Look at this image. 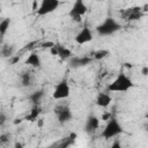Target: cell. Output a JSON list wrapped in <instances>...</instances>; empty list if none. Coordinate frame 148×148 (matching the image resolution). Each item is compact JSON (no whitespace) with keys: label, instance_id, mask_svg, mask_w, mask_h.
I'll list each match as a JSON object with an SVG mask.
<instances>
[{"label":"cell","instance_id":"33","mask_svg":"<svg viewBox=\"0 0 148 148\" xmlns=\"http://www.w3.org/2000/svg\"><path fill=\"white\" fill-rule=\"evenodd\" d=\"M38 125H39V126H42V125H43V119H40V120H39V123H38Z\"/></svg>","mask_w":148,"mask_h":148},{"label":"cell","instance_id":"34","mask_svg":"<svg viewBox=\"0 0 148 148\" xmlns=\"http://www.w3.org/2000/svg\"><path fill=\"white\" fill-rule=\"evenodd\" d=\"M0 148H1V147H0Z\"/></svg>","mask_w":148,"mask_h":148},{"label":"cell","instance_id":"25","mask_svg":"<svg viewBox=\"0 0 148 148\" xmlns=\"http://www.w3.org/2000/svg\"><path fill=\"white\" fill-rule=\"evenodd\" d=\"M20 59H21L20 56H13V57L10 58V64H12V65H15L17 61H20Z\"/></svg>","mask_w":148,"mask_h":148},{"label":"cell","instance_id":"29","mask_svg":"<svg viewBox=\"0 0 148 148\" xmlns=\"http://www.w3.org/2000/svg\"><path fill=\"white\" fill-rule=\"evenodd\" d=\"M111 117H112V116H111V113H105V114H103L102 119H103V120H109Z\"/></svg>","mask_w":148,"mask_h":148},{"label":"cell","instance_id":"2","mask_svg":"<svg viewBox=\"0 0 148 148\" xmlns=\"http://www.w3.org/2000/svg\"><path fill=\"white\" fill-rule=\"evenodd\" d=\"M120 28L121 25L113 17H106L101 24L96 27V31L101 36H109L120 30Z\"/></svg>","mask_w":148,"mask_h":148},{"label":"cell","instance_id":"17","mask_svg":"<svg viewBox=\"0 0 148 148\" xmlns=\"http://www.w3.org/2000/svg\"><path fill=\"white\" fill-rule=\"evenodd\" d=\"M14 51H15V49H14L13 45L5 44V45H2V47L0 50V54L3 58H12L13 54H14Z\"/></svg>","mask_w":148,"mask_h":148},{"label":"cell","instance_id":"32","mask_svg":"<svg viewBox=\"0 0 148 148\" xmlns=\"http://www.w3.org/2000/svg\"><path fill=\"white\" fill-rule=\"evenodd\" d=\"M17 123H21V119H16V120L14 121V124H17Z\"/></svg>","mask_w":148,"mask_h":148},{"label":"cell","instance_id":"9","mask_svg":"<svg viewBox=\"0 0 148 148\" xmlns=\"http://www.w3.org/2000/svg\"><path fill=\"white\" fill-rule=\"evenodd\" d=\"M91 61H92V58L87 57V56L74 57V58H71L69 65H71V67H73V68H79V67H83V66L89 65Z\"/></svg>","mask_w":148,"mask_h":148},{"label":"cell","instance_id":"13","mask_svg":"<svg viewBox=\"0 0 148 148\" xmlns=\"http://www.w3.org/2000/svg\"><path fill=\"white\" fill-rule=\"evenodd\" d=\"M25 64L29 65V66H31V67H39L42 65V61H40L39 56L37 53L32 52V53H30L28 56V58L25 60Z\"/></svg>","mask_w":148,"mask_h":148},{"label":"cell","instance_id":"21","mask_svg":"<svg viewBox=\"0 0 148 148\" xmlns=\"http://www.w3.org/2000/svg\"><path fill=\"white\" fill-rule=\"evenodd\" d=\"M9 141H10V134H8V133H2V134H0V145L8 143Z\"/></svg>","mask_w":148,"mask_h":148},{"label":"cell","instance_id":"27","mask_svg":"<svg viewBox=\"0 0 148 148\" xmlns=\"http://www.w3.org/2000/svg\"><path fill=\"white\" fill-rule=\"evenodd\" d=\"M141 74H142L143 76H147V75H148V66H143V67H142Z\"/></svg>","mask_w":148,"mask_h":148},{"label":"cell","instance_id":"26","mask_svg":"<svg viewBox=\"0 0 148 148\" xmlns=\"http://www.w3.org/2000/svg\"><path fill=\"white\" fill-rule=\"evenodd\" d=\"M110 148H123V146L120 145V142L119 141H114L112 145H111V147Z\"/></svg>","mask_w":148,"mask_h":148},{"label":"cell","instance_id":"6","mask_svg":"<svg viewBox=\"0 0 148 148\" xmlns=\"http://www.w3.org/2000/svg\"><path fill=\"white\" fill-rule=\"evenodd\" d=\"M69 94H71V88H69L67 81L62 80L56 86L53 94H52V97L54 99H65L69 96Z\"/></svg>","mask_w":148,"mask_h":148},{"label":"cell","instance_id":"28","mask_svg":"<svg viewBox=\"0 0 148 148\" xmlns=\"http://www.w3.org/2000/svg\"><path fill=\"white\" fill-rule=\"evenodd\" d=\"M14 148H24V146H23V143H21V142H18V141H16V142L14 143Z\"/></svg>","mask_w":148,"mask_h":148},{"label":"cell","instance_id":"16","mask_svg":"<svg viewBox=\"0 0 148 148\" xmlns=\"http://www.w3.org/2000/svg\"><path fill=\"white\" fill-rule=\"evenodd\" d=\"M43 97H44V90H43V89H39V90L34 91V92L29 96V99L31 101V103H32L34 105H38V104L40 103V101L43 99Z\"/></svg>","mask_w":148,"mask_h":148},{"label":"cell","instance_id":"15","mask_svg":"<svg viewBox=\"0 0 148 148\" xmlns=\"http://www.w3.org/2000/svg\"><path fill=\"white\" fill-rule=\"evenodd\" d=\"M20 79H21V86L22 87H30L32 83V76L31 73L28 71H24L20 74Z\"/></svg>","mask_w":148,"mask_h":148},{"label":"cell","instance_id":"18","mask_svg":"<svg viewBox=\"0 0 148 148\" xmlns=\"http://www.w3.org/2000/svg\"><path fill=\"white\" fill-rule=\"evenodd\" d=\"M40 113H42V108L39 106V104L38 105H34L32 109H31V111H30V113L25 117V119L27 120H30V121H34V120H36L38 118V116Z\"/></svg>","mask_w":148,"mask_h":148},{"label":"cell","instance_id":"31","mask_svg":"<svg viewBox=\"0 0 148 148\" xmlns=\"http://www.w3.org/2000/svg\"><path fill=\"white\" fill-rule=\"evenodd\" d=\"M125 66H126L127 68H131V67H132V65H131V64H125Z\"/></svg>","mask_w":148,"mask_h":148},{"label":"cell","instance_id":"22","mask_svg":"<svg viewBox=\"0 0 148 148\" xmlns=\"http://www.w3.org/2000/svg\"><path fill=\"white\" fill-rule=\"evenodd\" d=\"M7 121V114L5 112H0V126H3Z\"/></svg>","mask_w":148,"mask_h":148},{"label":"cell","instance_id":"8","mask_svg":"<svg viewBox=\"0 0 148 148\" xmlns=\"http://www.w3.org/2000/svg\"><path fill=\"white\" fill-rule=\"evenodd\" d=\"M98 126H99V119H98L96 116L90 114V116L87 118V120H86L84 131H86V133L91 134V133H94V132L98 128Z\"/></svg>","mask_w":148,"mask_h":148},{"label":"cell","instance_id":"11","mask_svg":"<svg viewBox=\"0 0 148 148\" xmlns=\"http://www.w3.org/2000/svg\"><path fill=\"white\" fill-rule=\"evenodd\" d=\"M112 102L111 96L108 92H99L96 97V105L101 106V108H106L110 105V103Z\"/></svg>","mask_w":148,"mask_h":148},{"label":"cell","instance_id":"5","mask_svg":"<svg viewBox=\"0 0 148 148\" xmlns=\"http://www.w3.org/2000/svg\"><path fill=\"white\" fill-rule=\"evenodd\" d=\"M59 5H60L59 0H43L40 2V5L38 6V9L36 10V13L39 16L47 15V14L54 12L59 7Z\"/></svg>","mask_w":148,"mask_h":148},{"label":"cell","instance_id":"3","mask_svg":"<svg viewBox=\"0 0 148 148\" xmlns=\"http://www.w3.org/2000/svg\"><path fill=\"white\" fill-rule=\"evenodd\" d=\"M124 130H123V126L120 125V123L118 121L117 118L114 117H111L106 124V126L104 127V130L102 131V134L101 136H103L104 139H111V138H114L117 135H119L120 133H123Z\"/></svg>","mask_w":148,"mask_h":148},{"label":"cell","instance_id":"24","mask_svg":"<svg viewBox=\"0 0 148 148\" xmlns=\"http://www.w3.org/2000/svg\"><path fill=\"white\" fill-rule=\"evenodd\" d=\"M50 53L52 54V56H58V47H57V44H54L51 49H50Z\"/></svg>","mask_w":148,"mask_h":148},{"label":"cell","instance_id":"19","mask_svg":"<svg viewBox=\"0 0 148 148\" xmlns=\"http://www.w3.org/2000/svg\"><path fill=\"white\" fill-rule=\"evenodd\" d=\"M10 18L9 17H6L3 20L0 21V37H3L6 35V32L8 31V28L10 25Z\"/></svg>","mask_w":148,"mask_h":148},{"label":"cell","instance_id":"20","mask_svg":"<svg viewBox=\"0 0 148 148\" xmlns=\"http://www.w3.org/2000/svg\"><path fill=\"white\" fill-rule=\"evenodd\" d=\"M110 52L105 49H102V50H98L94 53V59L95 60H102V59H105L106 57H109Z\"/></svg>","mask_w":148,"mask_h":148},{"label":"cell","instance_id":"7","mask_svg":"<svg viewBox=\"0 0 148 148\" xmlns=\"http://www.w3.org/2000/svg\"><path fill=\"white\" fill-rule=\"evenodd\" d=\"M91 40H92V32H91L90 28H88L87 25L83 27L80 30V32L75 36V42L77 44H81V45L82 44H86V43H89Z\"/></svg>","mask_w":148,"mask_h":148},{"label":"cell","instance_id":"4","mask_svg":"<svg viewBox=\"0 0 148 148\" xmlns=\"http://www.w3.org/2000/svg\"><path fill=\"white\" fill-rule=\"evenodd\" d=\"M87 12H88L87 5H86L82 0H76V1L73 3L72 8L69 9L68 15H69V17H71L73 21H75V22L79 23V22H81V16L84 15Z\"/></svg>","mask_w":148,"mask_h":148},{"label":"cell","instance_id":"30","mask_svg":"<svg viewBox=\"0 0 148 148\" xmlns=\"http://www.w3.org/2000/svg\"><path fill=\"white\" fill-rule=\"evenodd\" d=\"M32 9H34V10H37V9H38V3H37V1H34V2H32Z\"/></svg>","mask_w":148,"mask_h":148},{"label":"cell","instance_id":"14","mask_svg":"<svg viewBox=\"0 0 148 148\" xmlns=\"http://www.w3.org/2000/svg\"><path fill=\"white\" fill-rule=\"evenodd\" d=\"M57 47H58V57L61 60H68L72 58V52L69 49H67L62 45H59V44H57Z\"/></svg>","mask_w":148,"mask_h":148},{"label":"cell","instance_id":"12","mask_svg":"<svg viewBox=\"0 0 148 148\" xmlns=\"http://www.w3.org/2000/svg\"><path fill=\"white\" fill-rule=\"evenodd\" d=\"M57 118H58V121H59L61 125H64V124H67V123H69V121L72 120L73 113H72L71 109L67 106L65 110H62L60 113L57 114Z\"/></svg>","mask_w":148,"mask_h":148},{"label":"cell","instance_id":"1","mask_svg":"<svg viewBox=\"0 0 148 148\" xmlns=\"http://www.w3.org/2000/svg\"><path fill=\"white\" fill-rule=\"evenodd\" d=\"M134 87L133 81L131 80L130 76H127L125 73H120L118 74V76L108 86V90L109 91H117V92H121V91H127L131 88Z\"/></svg>","mask_w":148,"mask_h":148},{"label":"cell","instance_id":"10","mask_svg":"<svg viewBox=\"0 0 148 148\" xmlns=\"http://www.w3.org/2000/svg\"><path fill=\"white\" fill-rule=\"evenodd\" d=\"M124 16L128 21H135V20H140L141 18L142 13H141V9L139 7H134V8L126 9L125 13H124Z\"/></svg>","mask_w":148,"mask_h":148},{"label":"cell","instance_id":"23","mask_svg":"<svg viewBox=\"0 0 148 148\" xmlns=\"http://www.w3.org/2000/svg\"><path fill=\"white\" fill-rule=\"evenodd\" d=\"M53 45H54V43H53V42H44V43H42V44H40V46H42V47H44V49H51Z\"/></svg>","mask_w":148,"mask_h":148}]
</instances>
